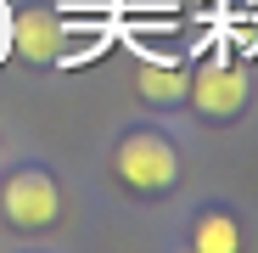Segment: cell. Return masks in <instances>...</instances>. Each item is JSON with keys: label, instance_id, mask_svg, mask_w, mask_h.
Masks as SVG:
<instances>
[{"label": "cell", "instance_id": "1", "mask_svg": "<svg viewBox=\"0 0 258 253\" xmlns=\"http://www.w3.org/2000/svg\"><path fill=\"white\" fill-rule=\"evenodd\" d=\"M112 175L129 191L152 197V191H168L180 180V158H174V146H168L157 130H129L118 141V152H112Z\"/></svg>", "mask_w": 258, "mask_h": 253}, {"label": "cell", "instance_id": "2", "mask_svg": "<svg viewBox=\"0 0 258 253\" xmlns=\"http://www.w3.org/2000/svg\"><path fill=\"white\" fill-rule=\"evenodd\" d=\"M185 96H191V107H197L208 124H230V118H241V107H247V73H241L230 57H208V62L191 73Z\"/></svg>", "mask_w": 258, "mask_h": 253}, {"label": "cell", "instance_id": "3", "mask_svg": "<svg viewBox=\"0 0 258 253\" xmlns=\"http://www.w3.org/2000/svg\"><path fill=\"white\" fill-rule=\"evenodd\" d=\"M62 220V191L39 169H17L6 180V225L12 231H51Z\"/></svg>", "mask_w": 258, "mask_h": 253}, {"label": "cell", "instance_id": "4", "mask_svg": "<svg viewBox=\"0 0 258 253\" xmlns=\"http://www.w3.org/2000/svg\"><path fill=\"white\" fill-rule=\"evenodd\" d=\"M12 45H17V57H28V62H56V57H62V23H56L45 6H28V12L12 17Z\"/></svg>", "mask_w": 258, "mask_h": 253}, {"label": "cell", "instance_id": "5", "mask_svg": "<svg viewBox=\"0 0 258 253\" xmlns=\"http://www.w3.org/2000/svg\"><path fill=\"white\" fill-rule=\"evenodd\" d=\"M185 84H191L185 68H174V62H146V68L135 73V96L152 102V107H174V102H185Z\"/></svg>", "mask_w": 258, "mask_h": 253}, {"label": "cell", "instance_id": "6", "mask_svg": "<svg viewBox=\"0 0 258 253\" xmlns=\"http://www.w3.org/2000/svg\"><path fill=\"white\" fill-rule=\"evenodd\" d=\"M191 247L197 253H236L241 247V225L230 208H202L197 225H191Z\"/></svg>", "mask_w": 258, "mask_h": 253}, {"label": "cell", "instance_id": "7", "mask_svg": "<svg viewBox=\"0 0 258 253\" xmlns=\"http://www.w3.org/2000/svg\"><path fill=\"white\" fill-rule=\"evenodd\" d=\"M0 163H6V152H0Z\"/></svg>", "mask_w": 258, "mask_h": 253}]
</instances>
